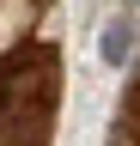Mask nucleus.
<instances>
[{
    "label": "nucleus",
    "instance_id": "obj_2",
    "mask_svg": "<svg viewBox=\"0 0 140 146\" xmlns=\"http://www.w3.org/2000/svg\"><path fill=\"white\" fill-rule=\"evenodd\" d=\"M128 55H134V12H110L104 31H98V61L104 67H122Z\"/></svg>",
    "mask_w": 140,
    "mask_h": 146
},
{
    "label": "nucleus",
    "instance_id": "obj_3",
    "mask_svg": "<svg viewBox=\"0 0 140 146\" xmlns=\"http://www.w3.org/2000/svg\"><path fill=\"white\" fill-rule=\"evenodd\" d=\"M134 6H140V0H122V12H134Z\"/></svg>",
    "mask_w": 140,
    "mask_h": 146
},
{
    "label": "nucleus",
    "instance_id": "obj_1",
    "mask_svg": "<svg viewBox=\"0 0 140 146\" xmlns=\"http://www.w3.org/2000/svg\"><path fill=\"white\" fill-rule=\"evenodd\" d=\"M61 104V55L49 43L12 49L0 61V146H49Z\"/></svg>",
    "mask_w": 140,
    "mask_h": 146
}]
</instances>
